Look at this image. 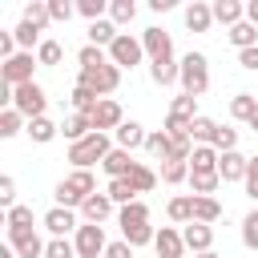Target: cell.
<instances>
[{"label": "cell", "mask_w": 258, "mask_h": 258, "mask_svg": "<svg viewBox=\"0 0 258 258\" xmlns=\"http://www.w3.org/2000/svg\"><path fill=\"white\" fill-rule=\"evenodd\" d=\"M117 222H121V230H125V226H145V222H149V206H145V202H129V206H121Z\"/></svg>", "instance_id": "4dcf8cb0"}, {"label": "cell", "mask_w": 258, "mask_h": 258, "mask_svg": "<svg viewBox=\"0 0 258 258\" xmlns=\"http://www.w3.org/2000/svg\"><path fill=\"white\" fill-rule=\"evenodd\" d=\"M77 12V4H69V0H48V16L52 20H69Z\"/></svg>", "instance_id": "f5cc1de1"}, {"label": "cell", "mask_w": 258, "mask_h": 258, "mask_svg": "<svg viewBox=\"0 0 258 258\" xmlns=\"http://www.w3.org/2000/svg\"><path fill=\"white\" fill-rule=\"evenodd\" d=\"M20 125H24V117H20L16 109H4V113H0V137H16Z\"/></svg>", "instance_id": "681fc988"}, {"label": "cell", "mask_w": 258, "mask_h": 258, "mask_svg": "<svg viewBox=\"0 0 258 258\" xmlns=\"http://www.w3.org/2000/svg\"><path fill=\"white\" fill-rule=\"evenodd\" d=\"M69 101H73V113H89V117H93V109L101 105V97H97L93 89H85V85H77Z\"/></svg>", "instance_id": "836d02e7"}, {"label": "cell", "mask_w": 258, "mask_h": 258, "mask_svg": "<svg viewBox=\"0 0 258 258\" xmlns=\"http://www.w3.org/2000/svg\"><path fill=\"white\" fill-rule=\"evenodd\" d=\"M77 60H81V69H101V64H109V52L97 48V44H85V48L77 52Z\"/></svg>", "instance_id": "ab89813d"}, {"label": "cell", "mask_w": 258, "mask_h": 258, "mask_svg": "<svg viewBox=\"0 0 258 258\" xmlns=\"http://www.w3.org/2000/svg\"><path fill=\"white\" fill-rule=\"evenodd\" d=\"M12 32H16V44H20V52H32V44H36V48L44 44V40H40V28H36V24H28V20H20Z\"/></svg>", "instance_id": "d6a6232c"}, {"label": "cell", "mask_w": 258, "mask_h": 258, "mask_svg": "<svg viewBox=\"0 0 258 258\" xmlns=\"http://www.w3.org/2000/svg\"><path fill=\"white\" fill-rule=\"evenodd\" d=\"M145 137H149V133H145L137 121H125V125L117 129V149H129V153H133V149H145Z\"/></svg>", "instance_id": "603a6c76"}, {"label": "cell", "mask_w": 258, "mask_h": 258, "mask_svg": "<svg viewBox=\"0 0 258 258\" xmlns=\"http://www.w3.org/2000/svg\"><path fill=\"white\" fill-rule=\"evenodd\" d=\"M242 246L246 250H258V210H250L242 218Z\"/></svg>", "instance_id": "f6af8a7d"}, {"label": "cell", "mask_w": 258, "mask_h": 258, "mask_svg": "<svg viewBox=\"0 0 258 258\" xmlns=\"http://www.w3.org/2000/svg\"><path fill=\"white\" fill-rule=\"evenodd\" d=\"M218 185H222L218 173H189V189H194V198H214Z\"/></svg>", "instance_id": "8d00e7d4"}, {"label": "cell", "mask_w": 258, "mask_h": 258, "mask_svg": "<svg viewBox=\"0 0 258 258\" xmlns=\"http://www.w3.org/2000/svg\"><path fill=\"white\" fill-rule=\"evenodd\" d=\"M109 214H113V198H109V194H89L85 206H81V218L93 222V226H101Z\"/></svg>", "instance_id": "e0dca14e"}, {"label": "cell", "mask_w": 258, "mask_h": 258, "mask_svg": "<svg viewBox=\"0 0 258 258\" xmlns=\"http://www.w3.org/2000/svg\"><path fill=\"white\" fill-rule=\"evenodd\" d=\"M121 125H125V113H121V105H117L113 97H105V101L93 109V129H97V133H109V129L117 133Z\"/></svg>", "instance_id": "30bf717a"}, {"label": "cell", "mask_w": 258, "mask_h": 258, "mask_svg": "<svg viewBox=\"0 0 258 258\" xmlns=\"http://www.w3.org/2000/svg\"><path fill=\"white\" fill-rule=\"evenodd\" d=\"M105 194L113 198V206H129V202H137V189H133V181H129V177H113Z\"/></svg>", "instance_id": "f546056e"}, {"label": "cell", "mask_w": 258, "mask_h": 258, "mask_svg": "<svg viewBox=\"0 0 258 258\" xmlns=\"http://www.w3.org/2000/svg\"><path fill=\"white\" fill-rule=\"evenodd\" d=\"M214 133H218V125H214L210 117H202V113H198V117L189 121V137H194L198 145H214Z\"/></svg>", "instance_id": "d590c367"}, {"label": "cell", "mask_w": 258, "mask_h": 258, "mask_svg": "<svg viewBox=\"0 0 258 258\" xmlns=\"http://www.w3.org/2000/svg\"><path fill=\"white\" fill-rule=\"evenodd\" d=\"M246 125H250V129H254V133H258V113H254V117H250V121H246Z\"/></svg>", "instance_id": "6125c7cd"}, {"label": "cell", "mask_w": 258, "mask_h": 258, "mask_svg": "<svg viewBox=\"0 0 258 258\" xmlns=\"http://www.w3.org/2000/svg\"><path fill=\"white\" fill-rule=\"evenodd\" d=\"M44 105H48V97H44V89H40L36 81H28V85L12 89V109H16L24 121H36V117H44Z\"/></svg>", "instance_id": "5b68a950"}, {"label": "cell", "mask_w": 258, "mask_h": 258, "mask_svg": "<svg viewBox=\"0 0 258 258\" xmlns=\"http://www.w3.org/2000/svg\"><path fill=\"white\" fill-rule=\"evenodd\" d=\"M40 60L32 56V52H16L12 60H4L0 64V77H4V85L8 89H20V85H28L32 81V69H36Z\"/></svg>", "instance_id": "ba28073f"}, {"label": "cell", "mask_w": 258, "mask_h": 258, "mask_svg": "<svg viewBox=\"0 0 258 258\" xmlns=\"http://www.w3.org/2000/svg\"><path fill=\"white\" fill-rule=\"evenodd\" d=\"M254 113H258V97H254V93H238V97H230V117L250 121Z\"/></svg>", "instance_id": "1f68e13d"}, {"label": "cell", "mask_w": 258, "mask_h": 258, "mask_svg": "<svg viewBox=\"0 0 258 258\" xmlns=\"http://www.w3.org/2000/svg\"><path fill=\"white\" fill-rule=\"evenodd\" d=\"M214 149H218V153H230V149H238V129H230V125H218V133H214Z\"/></svg>", "instance_id": "7dc6e473"}, {"label": "cell", "mask_w": 258, "mask_h": 258, "mask_svg": "<svg viewBox=\"0 0 258 258\" xmlns=\"http://www.w3.org/2000/svg\"><path fill=\"white\" fill-rule=\"evenodd\" d=\"M133 16H137V4H133V0H113V4H109V20H113L117 28L129 24Z\"/></svg>", "instance_id": "f35d334b"}, {"label": "cell", "mask_w": 258, "mask_h": 258, "mask_svg": "<svg viewBox=\"0 0 258 258\" xmlns=\"http://www.w3.org/2000/svg\"><path fill=\"white\" fill-rule=\"evenodd\" d=\"M149 77H153V85H177L181 81V64H173V60H149Z\"/></svg>", "instance_id": "cb8c5ba5"}, {"label": "cell", "mask_w": 258, "mask_h": 258, "mask_svg": "<svg viewBox=\"0 0 258 258\" xmlns=\"http://www.w3.org/2000/svg\"><path fill=\"white\" fill-rule=\"evenodd\" d=\"M238 64H242V69H254V73H258V44H254V48H246V52H238Z\"/></svg>", "instance_id": "9f6ffc18"}, {"label": "cell", "mask_w": 258, "mask_h": 258, "mask_svg": "<svg viewBox=\"0 0 258 258\" xmlns=\"http://www.w3.org/2000/svg\"><path fill=\"white\" fill-rule=\"evenodd\" d=\"M210 8H214V20H218V24H226V28H234V24H242V20H246V8H242L238 0H214Z\"/></svg>", "instance_id": "ffe728a7"}, {"label": "cell", "mask_w": 258, "mask_h": 258, "mask_svg": "<svg viewBox=\"0 0 258 258\" xmlns=\"http://www.w3.org/2000/svg\"><path fill=\"white\" fill-rule=\"evenodd\" d=\"M129 181H133V189H137V194H149V189L157 185V173H153L149 165H141V161H137V169L129 173Z\"/></svg>", "instance_id": "b9f144b4"}, {"label": "cell", "mask_w": 258, "mask_h": 258, "mask_svg": "<svg viewBox=\"0 0 258 258\" xmlns=\"http://www.w3.org/2000/svg\"><path fill=\"white\" fill-rule=\"evenodd\" d=\"M218 218H222V202H218V198H194V222L214 226Z\"/></svg>", "instance_id": "83f0119b"}, {"label": "cell", "mask_w": 258, "mask_h": 258, "mask_svg": "<svg viewBox=\"0 0 258 258\" xmlns=\"http://www.w3.org/2000/svg\"><path fill=\"white\" fill-rule=\"evenodd\" d=\"M141 56H145V44H141V36H129V32H121V36L109 44V60H113L117 69H133V64H141Z\"/></svg>", "instance_id": "8992f818"}, {"label": "cell", "mask_w": 258, "mask_h": 258, "mask_svg": "<svg viewBox=\"0 0 258 258\" xmlns=\"http://www.w3.org/2000/svg\"><path fill=\"white\" fill-rule=\"evenodd\" d=\"M24 20H28V24H36V28H48V24H52L48 4H44V0H32V4L24 8Z\"/></svg>", "instance_id": "ee69618b"}, {"label": "cell", "mask_w": 258, "mask_h": 258, "mask_svg": "<svg viewBox=\"0 0 258 258\" xmlns=\"http://www.w3.org/2000/svg\"><path fill=\"white\" fill-rule=\"evenodd\" d=\"M117 36H121V28H117L113 20H93V24H89V44H97V48H105V52H109V44H113Z\"/></svg>", "instance_id": "7402d4cb"}, {"label": "cell", "mask_w": 258, "mask_h": 258, "mask_svg": "<svg viewBox=\"0 0 258 258\" xmlns=\"http://www.w3.org/2000/svg\"><path fill=\"white\" fill-rule=\"evenodd\" d=\"M73 246H77V258H105V250H109L105 230L93 226V222H85V226L73 234Z\"/></svg>", "instance_id": "52a82bcc"}, {"label": "cell", "mask_w": 258, "mask_h": 258, "mask_svg": "<svg viewBox=\"0 0 258 258\" xmlns=\"http://www.w3.org/2000/svg\"><path fill=\"white\" fill-rule=\"evenodd\" d=\"M181 93H189V97H202L206 89H210V60L202 56V52H185L181 56Z\"/></svg>", "instance_id": "3957f363"}, {"label": "cell", "mask_w": 258, "mask_h": 258, "mask_svg": "<svg viewBox=\"0 0 258 258\" xmlns=\"http://www.w3.org/2000/svg\"><path fill=\"white\" fill-rule=\"evenodd\" d=\"M0 258H20V254H16L12 246H4V250H0Z\"/></svg>", "instance_id": "91938a15"}, {"label": "cell", "mask_w": 258, "mask_h": 258, "mask_svg": "<svg viewBox=\"0 0 258 258\" xmlns=\"http://www.w3.org/2000/svg\"><path fill=\"white\" fill-rule=\"evenodd\" d=\"M4 222H8V230H32V206H12L4 214Z\"/></svg>", "instance_id": "7bdbcfd3"}, {"label": "cell", "mask_w": 258, "mask_h": 258, "mask_svg": "<svg viewBox=\"0 0 258 258\" xmlns=\"http://www.w3.org/2000/svg\"><path fill=\"white\" fill-rule=\"evenodd\" d=\"M153 250H157V258H185V238L173 226H161L153 238Z\"/></svg>", "instance_id": "4fadbf2b"}, {"label": "cell", "mask_w": 258, "mask_h": 258, "mask_svg": "<svg viewBox=\"0 0 258 258\" xmlns=\"http://www.w3.org/2000/svg\"><path fill=\"white\" fill-rule=\"evenodd\" d=\"M24 133H28V137H32L36 145H48V141H52V137L60 133V125H52L48 117H36V121H28V129H24Z\"/></svg>", "instance_id": "f1b7e54d"}, {"label": "cell", "mask_w": 258, "mask_h": 258, "mask_svg": "<svg viewBox=\"0 0 258 258\" xmlns=\"http://www.w3.org/2000/svg\"><path fill=\"white\" fill-rule=\"evenodd\" d=\"M246 20L258 28V0H250V4H246Z\"/></svg>", "instance_id": "6f0895ef"}, {"label": "cell", "mask_w": 258, "mask_h": 258, "mask_svg": "<svg viewBox=\"0 0 258 258\" xmlns=\"http://www.w3.org/2000/svg\"><path fill=\"white\" fill-rule=\"evenodd\" d=\"M105 258H137V254H133V246H129V242L121 238V242H109V250H105Z\"/></svg>", "instance_id": "11a10c76"}, {"label": "cell", "mask_w": 258, "mask_h": 258, "mask_svg": "<svg viewBox=\"0 0 258 258\" xmlns=\"http://www.w3.org/2000/svg\"><path fill=\"white\" fill-rule=\"evenodd\" d=\"M44 258H77V246H73L69 238H52V242L44 246Z\"/></svg>", "instance_id": "f907efd6"}, {"label": "cell", "mask_w": 258, "mask_h": 258, "mask_svg": "<svg viewBox=\"0 0 258 258\" xmlns=\"http://www.w3.org/2000/svg\"><path fill=\"white\" fill-rule=\"evenodd\" d=\"M194 258H222L218 250H206V254H194Z\"/></svg>", "instance_id": "94428289"}, {"label": "cell", "mask_w": 258, "mask_h": 258, "mask_svg": "<svg viewBox=\"0 0 258 258\" xmlns=\"http://www.w3.org/2000/svg\"><path fill=\"white\" fill-rule=\"evenodd\" d=\"M161 181H165V185L189 181V161H165V165H161Z\"/></svg>", "instance_id": "60d3db41"}, {"label": "cell", "mask_w": 258, "mask_h": 258, "mask_svg": "<svg viewBox=\"0 0 258 258\" xmlns=\"http://www.w3.org/2000/svg\"><path fill=\"white\" fill-rule=\"evenodd\" d=\"M246 165H250V157H242L238 149H230V153L218 157V177L222 181H246Z\"/></svg>", "instance_id": "5bb4252c"}, {"label": "cell", "mask_w": 258, "mask_h": 258, "mask_svg": "<svg viewBox=\"0 0 258 258\" xmlns=\"http://www.w3.org/2000/svg\"><path fill=\"white\" fill-rule=\"evenodd\" d=\"M246 194L258 202V157H250V165H246Z\"/></svg>", "instance_id": "db71d44e"}, {"label": "cell", "mask_w": 258, "mask_h": 258, "mask_svg": "<svg viewBox=\"0 0 258 258\" xmlns=\"http://www.w3.org/2000/svg\"><path fill=\"white\" fill-rule=\"evenodd\" d=\"M218 149L214 145H194V153H189V173H218Z\"/></svg>", "instance_id": "ac0fdd59"}, {"label": "cell", "mask_w": 258, "mask_h": 258, "mask_svg": "<svg viewBox=\"0 0 258 258\" xmlns=\"http://www.w3.org/2000/svg\"><path fill=\"white\" fill-rule=\"evenodd\" d=\"M149 8H153V12H169V8H173V0H149Z\"/></svg>", "instance_id": "680465c9"}, {"label": "cell", "mask_w": 258, "mask_h": 258, "mask_svg": "<svg viewBox=\"0 0 258 258\" xmlns=\"http://www.w3.org/2000/svg\"><path fill=\"white\" fill-rule=\"evenodd\" d=\"M8 246H12L20 258H44V246H48V242H40L36 230H8Z\"/></svg>", "instance_id": "8fae6325"}, {"label": "cell", "mask_w": 258, "mask_h": 258, "mask_svg": "<svg viewBox=\"0 0 258 258\" xmlns=\"http://www.w3.org/2000/svg\"><path fill=\"white\" fill-rule=\"evenodd\" d=\"M141 44H145V56L149 60H173V36L165 28H145L141 32Z\"/></svg>", "instance_id": "9c48e42d"}, {"label": "cell", "mask_w": 258, "mask_h": 258, "mask_svg": "<svg viewBox=\"0 0 258 258\" xmlns=\"http://www.w3.org/2000/svg\"><path fill=\"white\" fill-rule=\"evenodd\" d=\"M0 206H4V210H12V206H16V181H12L8 173L0 177Z\"/></svg>", "instance_id": "816d5d0a"}, {"label": "cell", "mask_w": 258, "mask_h": 258, "mask_svg": "<svg viewBox=\"0 0 258 258\" xmlns=\"http://www.w3.org/2000/svg\"><path fill=\"white\" fill-rule=\"evenodd\" d=\"M77 12L93 24V20H101V16L109 12V4H105V0H77Z\"/></svg>", "instance_id": "c3c4849f"}, {"label": "cell", "mask_w": 258, "mask_h": 258, "mask_svg": "<svg viewBox=\"0 0 258 258\" xmlns=\"http://www.w3.org/2000/svg\"><path fill=\"white\" fill-rule=\"evenodd\" d=\"M101 165H105L109 181H113V177H129V173L137 169V161H133V153H129V149H113V153H109Z\"/></svg>", "instance_id": "d6986e66"}, {"label": "cell", "mask_w": 258, "mask_h": 258, "mask_svg": "<svg viewBox=\"0 0 258 258\" xmlns=\"http://www.w3.org/2000/svg\"><path fill=\"white\" fill-rule=\"evenodd\" d=\"M181 238H185V250H194V254H206V250H214V226L189 222V226L181 230Z\"/></svg>", "instance_id": "9a60e30c"}, {"label": "cell", "mask_w": 258, "mask_h": 258, "mask_svg": "<svg viewBox=\"0 0 258 258\" xmlns=\"http://www.w3.org/2000/svg\"><path fill=\"white\" fill-rule=\"evenodd\" d=\"M165 214H169L173 222H181V226H189V222H194V194H177V198H169V206H165Z\"/></svg>", "instance_id": "4316f807"}, {"label": "cell", "mask_w": 258, "mask_h": 258, "mask_svg": "<svg viewBox=\"0 0 258 258\" xmlns=\"http://www.w3.org/2000/svg\"><path fill=\"white\" fill-rule=\"evenodd\" d=\"M89 194H97V181H93V173L89 169H73L60 185H56V206H64V210H73V206H85V198Z\"/></svg>", "instance_id": "7a4b0ae2"}, {"label": "cell", "mask_w": 258, "mask_h": 258, "mask_svg": "<svg viewBox=\"0 0 258 258\" xmlns=\"http://www.w3.org/2000/svg\"><path fill=\"white\" fill-rule=\"evenodd\" d=\"M121 238H125V242L137 250V246H149V242L157 238V230H153L149 222H145V226H125V230H121Z\"/></svg>", "instance_id": "74e56055"}, {"label": "cell", "mask_w": 258, "mask_h": 258, "mask_svg": "<svg viewBox=\"0 0 258 258\" xmlns=\"http://www.w3.org/2000/svg\"><path fill=\"white\" fill-rule=\"evenodd\" d=\"M113 149H117V145L109 141V133H89L85 141L69 145V161H73L77 169H89L93 161H105V157H109Z\"/></svg>", "instance_id": "6da1fadb"}, {"label": "cell", "mask_w": 258, "mask_h": 258, "mask_svg": "<svg viewBox=\"0 0 258 258\" xmlns=\"http://www.w3.org/2000/svg\"><path fill=\"white\" fill-rule=\"evenodd\" d=\"M44 230H48L52 238H64V234H77V230H81V222H77V214H73V210L52 206V210L44 214Z\"/></svg>", "instance_id": "7c38bea8"}, {"label": "cell", "mask_w": 258, "mask_h": 258, "mask_svg": "<svg viewBox=\"0 0 258 258\" xmlns=\"http://www.w3.org/2000/svg\"><path fill=\"white\" fill-rule=\"evenodd\" d=\"M210 24H214V8L202 4V0H194V4L185 8V28H189V32H210Z\"/></svg>", "instance_id": "44dd1931"}, {"label": "cell", "mask_w": 258, "mask_h": 258, "mask_svg": "<svg viewBox=\"0 0 258 258\" xmlns=\"http://www.w3.org/2000/svg\"><path fill=\"white\" fill-rule=\"evenodd\" d=\"M226 36H230V44H234L238 52H246V48H254V44H258V28H254L250 20H242V24H234V28L226 32Z\"/></svg>", "instance_id": "d4e9b609"}, {"label": "cell", "mask_w": 258, "mask_h": 258, "mask_svg": "<svg viewBox=\"0 0 258 258\" xmlns=\"http://www.w3.org/2000/svg\"><path fill=\"white\" fill-rule=\"evenodd\" d=\"M77 85H85V89H93L101 101L109 97V93H117V85H121V69L109 60V64H101V69H81V77H77Z\"/></svg>", "instance_id": "277c9868"}, {"label": "cell", "mask_w": 258, "mask_h": 258, "mask_svg": "<svg viewBox=\"0 0 258 258\" xmlns=\"http://www.w3.org/2000/svg\"><path fill=\"white\" fill-rule=\"evenodd\" d=\"M145 153L157 157V161H169V157H173V141H169V133H165V129L149 133V137H145Z\"/></svg>", "instance_id": "484cf974"}, {"label": "cell", "mask_w": 258, "mask_h": 258, "mask_svg": "<svg viewBox=\"0 0 258 258\" xmlns=\"http://www.w3.org/2000/svg\"><path fill=\"white\" fill-rule=\"evenodd\" d=\"M169 117H177V121H194L198 117V97H189V93H181V97H173V105H169Z\"/></svg>", "instance_id": "e575fe53"}, {"label": "cell", "mask_w": 258, "mask_h": 258, "mask_svg": "<svg viewBox=\"0 0 258 258\" xmlns=\"http://www.w3.org/2000/svg\"><path fill=\"white\" fill-rule=\"evenodd\" d=\"M60 56H64L60 40H44V44L36 48V60H40V64H48V69H52V64H60Z\"/></svg>", "instance_id": "bcb514c9"}, {"label": "cell", "mask_w": 258, "mask_h": 258, "mask_svg": "<svg viewBox=\"0 0 258 258\" xmlns=\"http://www.w3.org/2000/svg\"><path fill=\"white\" fill-rule=\"evenodd\" d=\"M60 133L69 137V145H77V141H85V137L97 133V129H93V117H89V113H69V117L60 121Z\"/></svg>", "instance_id": "2e32d148"}]
</instances>
